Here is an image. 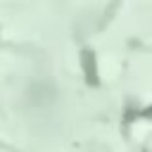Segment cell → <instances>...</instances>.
I'll list each match as a JSON object with an SVG mask.
<instances>
[{"label": "cell", "instance_id": "1", "mask_svg": "<svg viewBox=\"0 0 152 152\" xmlns=\"http://www.w3.org/2000/svg\"><path fill=\"white\" fill-rule=\"evenodd\" d=\"M83 71H86V78H88V83L90 86H95L97 83V69H95V57H93V52H83Z\"/></svg>", "mask_w": 152, "mask_h": 152}, {"label": "cell", "instance_id": "2", "mask_svg": "<svg viewBox=\"0 0 152 152\" xmlns=\"http://www.w3.org/2000/svg\"><path fill=\"white\" fill-rule=\"evenodd\" d=\"M145 116H152V107H150V109H145Z\"/></svg>", "mask_w": 152, "mask_h": 152}]
</instances>
